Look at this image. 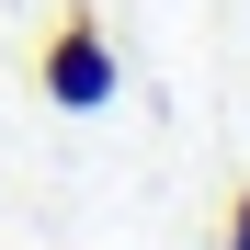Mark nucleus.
Wrapping results in <instances>:
<instances>
[{
    "label": "nucleus",
    "mask_w": 250,
    "mask_h": 250,
    "mask_svg": "<svg viewBox=\"0 0 250 250\" xmlns=\"http://www.w3.org/2000/svg\"><path fill=\"white\" fill-rule=\"evenodd\" d=\"M114 80H125V68H114V46H103V23H91V12H68L46 46H34V91H46L57 114H103V103H114Z\"/></svg>",
    "instance_id": "f257e3e1"
},
{
    "label": "nucleus",
    "mask_w": 250,
    "mask_h": 250,
    "mask_svg": "<svg viewBox=\"0 0 250 250\" xmlns=\"http://www.w3.org/2000/svg\"><path fill=\"white\" fill-rule=\"evenodd\" d=\"M228 250H250V193H239V205H228Z\"/></svg>",
    "instance_id": "f03ea898"
}]
</instances>
